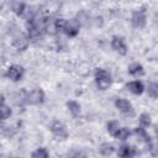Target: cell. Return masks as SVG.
<instances>
[{"instance_id":"1","label":"cell","mask_w":158,"mask_h":158,"mask_svg":"<svg viewBox=\"0 0 158 158\" xmlns=\"http://www.w3.org/2000/svg\"><path fill=\"white\" fill-rule=\"evenodd\" d=\"M94 80H95V84L98 86L99 90H107L111 84H112V79H111V75L110 73L104 69V68H96L95 72H94Z\"/></svg>"},{"instance_id":"2","label":"cell","mask_w":158,"mask_h":158,"mask_svg":"<svg viewBox=\"0 0 158 158\" xmlns=\"http://www.w3.org/2000/svg\"><path fill=\"white\" fill-rule=\"evenodd\" d=\"M46 100V94L43 91V89L41 88H36L33 90H31L30 93L26 94L25 96V101L26 104L28 105H33V106H37V105H42Z\"/></svg>"},{"instance_id":"3","label":"cell","mask_w":158,"mask_h":158,"mask_svg":"<svg viewBox=\"0 0 158 158\" xmlns=\"http://www.w3.org/2000/svg\"><path fill=\"white\" fill-rule=\"evenodd\" d=\"M49 130H51L52 135H53L57 139L64 141V139H67L68 136H69L68 130H67V126H65L62 121H59V120H53V121L51 122V125H49Z\"/></svg>"},{"instance_id":"4","label":"cell","mask_w":158,"mask_h":158,"mask_svg":"<svg viewBox=\"0 0 158 158\" xmlns=\"http://www.w3.org/2000/svg\"><path fill=\"white\" fill-rule=\"evenodd\" d=\"M23 74H25V69L20 64H11V65L7 67V69L5 72V77L9 80L14 81V83H17V81L22 80Z\"/></svg>"},{"instance_id":"5","label":"cell","mask_w":158,"mask_h":158,"mask_svg":"<svg viewBox=\"0 0 158 158\" xmlns=\"http://www.w3.org/2000/svg\"><path fill=\"white\" fill-rule=\"evenodd\" d=\"M111 48L118 53L120 56H126L127 52H128V47H127V43L125 41V38L122 36H118V35H115L111 37Z\"/></svg>"},{"instance_id":"6","label":"cell","mask_w":158,"mask_h":158,"mask_svg":"<svg viewBox=\"0 0 158 158\" xmlns=\"http://www.w3.org/2000/svg\"><path fill=\"white\" fill-rule=\"evenodd\" d=\"M147 22V15L144 10H135L131 16V23L135 28H143Z\"/></svg>"},{"instance_id":"7","label":"cell","mask_w":158,"mask_h":158,"mask_svg":"<svg viewBox=\"0 0 158 158\" xmlns=\"http://www.w3.org/2000/svg\"><path fill=\"white\" fill-rule=\"evenodd\" d=\"M115 107L123 115H132L133 114V106L132 104L127 100V99H123V98H117L115 100Z\"/></svg>"},{"instance_id":"8","label":"cell","mask_w":158,"mask_h":158,"mask_svg":"<svg viewBox=\"0 0 158 158\" xmlns=\"http://www.w3.org/2000/svg\"><path fill=\"white\" fill-rule=\"evenodd\" d=\"M12 47L16 48L17 51H26L30 43V38L28 36H23V35H17L12 38Z\"/></svg>"},{"instance_id":"9","label":"cell","mask_w":158,"mask_h":158,"mask_svg":"<svg viewBox=\"0 0 158 158\" xmlns=\"http://www.w3.org/2000/svg\"><path fill=\"white\" fill-rule=\"evenodd\" d=\"M126 89L133 95H142L146 91V86L141 80H131L126 84Z\"/></svg>"},{"instance_id":"10","label":"cell","mask_w":158,"mask_h":158,"mask_svg":"<svg viewBox=\"0 0 158 158\" xmlns=\"http://www.w3.org/2000/svg\"><path fill=\"white\" fill-rule=\"evenodd\" d=\"M79 28H80V25H79L75 20H74V21H69V20H68L67 25H65L64 28H63V32H64L68 37L73 38V37H77V36L79 35Z\"/></svg>"},{"instance_id":"11","label":"cell","mask_w":158,"mask_h":158,"mask_svg":"<svg viewBox=\"0 0 158 158\" xmlns=\"http://www.w3.org/2000/svg\"><path fill=\"white\" fill-rule=\"evenodd\" d=\"M117 156H118V157H122V158L133 157V156H136V149H135L133 147H131L130 144L123 143V144H121V146L117 148Z\"/></svg>"},{"instance_id":"12","label":"cell","mask_w":158,"mask_h":158,"mask_svg":"<svg viewBox=\"0 0 158 158\" xmlns=\"http://www.w3.org/2000/svg\"><path fill=\"white\" fill-rule=\"evenodd\" d=\"M127 72H128V74L132 75V77H142V75H144V68H143V65H142L141 63H138V62L131 63V64L128 65V68H127Z\"/></svg>"},{"instance_id":"13","label":"cell","mask_w":158,"mask_h":158,"mask_svg":"<svg viewBox=\"0 0 158 158\" xmlns=\"http://www.w3.org/2000/svg\"><path fill=\"white\" fill-rule=\"evenodd\" d=\"M11 11L16 16H19V17L22 16L25 14V11H26V4H25V1H22V0H14L11 2Z\"/></svg>"},{"instance_id":"14","label":"cell","mask_w":158,"mask_h":158,"mask_svg":"<svg viewBox=\"0 0 158 158\" xmlns=\"http://www.w3.org/2000/svg\"><path fill=\"white\" fill-rule=\"evenodd\" d=\"M67 109H68V111H69L74 117L79 116L80 112H81V106H80V104H79L78 101H75V100L67 101Z\"/></svg>"},{"instance_id":"15","label":"cell","mask_w":158,"mask_h":158,"mask_svg":"<svg viewBox=\"0 0 158 158\" xmlns=\"http://www.w3.org/2000/svg\"><path fill=\"white\" fill-rule=\"evenodd\" d=\"M137 136H138V138H141L143 142H146L147 144L149 143V142H152V138H151V136L148 135V132H147V130L144 128V127H142V126H137L136 128H135V131H133Z\"/></svg>"},{"instance_id":"16","label":"cell","mask_w":158,"mask_h":158,"mask_svg":"<svg viewBox=\"0 0 158 158\" xmlns=\"http://www.w3.org/2000/svg\"><path fill=\"white\" fill-rule=\"evenodd\" d=\"M147 95L152 99H158V81H149L146 86Z\"/></svg>"},{"instance_id":"17","label":"cell","mask_w":158,"mask_h":158,"mask_svg":"<svg viewBox=\"0 0 158 158\" xmlns=\"http://www.w3.org/2000/svg\"><path fill=\"white\" fill-rule=\"evenodd\" d=\"M138 123L139 126L144 127V128H148L151 125H152V118H151V115L148 112H142L139 116H138Z\"/></svg>"},{"instance_id":"18","label":"cell","mask_w":158,"mask_h":158,"mask_svg":"<svg viewBox=\"0 0 158 158\" xmlns=\"http://www.w3.org/2000/svg\"><path fill=\"white\" fill-rule=\"evenodd\" d=\"M131 136V131L127 128V127H120L118 128V131L115 133V138H117L118 141H122V142H125L126 139H128V137Z\"/></svg>"},{"instance_id":"19","label":"cell","mask_w":158,"mask_h":158,"mask_svg":"<svg viewBox=\"0 0 158 158\" xmlns=\"http://www.w3.org/2000/svg\"><path fill=\"white\" fill-rule=\"evenodd\" d=\"M118 128H120V122L118 121H116V120H110L107 123H106V131H107V133L110 135V136H115V133L118 131Z\"/></svg>"},{"instance_id":"20","label":"cell","mask_w":158,"mask_h":158,"mask_svg":"<svg viewBox=\"0 0 158 158\" xmlns=\"http://www.w3.org/2000/svg\"><path fill=\"white\" fill-rule=\"evenodd\" d=\"M114 152H115V147H114V144H111V143H102V144L99 147V153H100L101 156L107 157V156H111Z\"/></svg>"},{"instance_id":"21","label":"cell","mask_w":158,"mask_h":158,"mask_svg":"<svg viewBox=\"0 0 158 158\" xmlns=\"http://www.w3.org/2000/svg\"><path fill=\"white\" fill-rule=\"evenodd\" d=\"M0 115H1V120L5 121L7 120L11 115H12V110L9 105H6L5 102L4 104H0Z\"/></svg>"},{"instance_id":"22","label":"cell","mask_w":158,"mask_h":158,"mask_svg":"<svg viewBox=\"0 0 158 158\" xmlns=\"http://www.w3.org/2000/svg\"><path fill=\"white\" fill-rule=\"evenodd\" d=\"M48 156H49V153H48V151L44 147H38L31 154L32 158H48Z\"/></svg>"},{"instance_id":"23","label":"cell","mask_w":158,"mask_h":158,"mask_svg":"<svg viewBox=\"0 0 158 158\" xmlns=\"http://www.w3.org/2000/svg\"><path fill=\"white\" fill-rule=\"evenodd\" d=\"M148 152L153 157H158V143L157 142H149L148 143Z\"/></svg>"},{"instance_id":"24","label":"cell","mask_w":158,"mask_h":158,"mask_svg":"<svg viewBox=\"0 0 158 158\" xmlns=\"http://www.w3.org/2000/svg\"><path fill=\"white\" fill-rule=\"evenodd\" d=\"M154 132H156V136H157V138H158V126H156V128H154Z\"/></svg>"}]
</instances>
